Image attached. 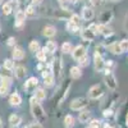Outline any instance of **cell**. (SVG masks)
<instances>
[{"instance_id":"34","label":"cell","mask_w":128,"mask_h":128,"mask_svg":"<svg viewBox=\"0 0 128 128\" xmlns=\"http://www.w3.org/2000/svg\"><path fill=\"white\" fill-rule=\"evenodd\" d=\"M28 49H30V51H32V52H37V51L40 50V42H38L37 40H32V41L30 42V45H28Z\"/></svg>"},{"instance_id":"56","label":"cell","mask_w":128,"mask_h":128,"mask_svg":"<svg viewBox=\"0 0 128 128\" xmlns=\"http://www.w3.org/2000/svg\"><path fill=\"white\" fill-rule=\"evenodd\" d=\"M112 128H113V127H112Z\"/></svg>"},{"instance_id":"49","label":"cell","mask_w":128,"mask_h":128,"mask_svg":"<svg viewBox=\"0 0 128 128\" xmlns=\"http://www.w3.org/2000/svg\"><path fill=\"white\" fill-rule=\"evenodd\" d=\"M58 2H59V4H60V5H68L69 0H58Z\"/></svg>"},{"instance_id":"47","label":"cell","mask_w":128,"mask_h":128,"mask_svg":"<svg viewBox=\"0 0 128 128\" xmlns=\"http://www.w3.org/2000/svg\"><path fill=\"white\" fill-rule=\"evenodd\" d=\"M114 66H115L114 60H108V62H105V67H106V69H110V68H113Z\"/></svg>"},{"instance_id":"6","label":"cell","mask_w":128,"mask_h":128,"mask_svg":"<svg viewBox=\"0 0 128 128\" xmlns=\"http://www.w3.org/2000/svg\"><path fill=\"white\" fill-rule=\"evenodd\" d=\"M52 74L59 80L63 76V59L62 56H56L54 59V64H52Z\"/></svg>"},{"instance_id":"25","label":"cell","mask_w":128,"mask_h":128,"mask_svg":"<svg viewBox=\"0 0 128 128\" xmlns=\"http://www.w3.org/2000/svg\"><path fill=\"white\" fill-rule=\"evenodd\" d=\"M24 14H26V18H35L37 16V12H36V8L35 5H28L26 9H24Z\"/></svg>"},{"instance_id":"2","label":"cell","mask_w":128,"mask_h":128,"mask_svg":"<svg viewBox=\"0 0 128 128\" xmlns=\"http://www.w3.org/2000/svg\"><path fill=\"white\" fill-rule=\"evenodd\" d=\"M70 87H72V82L70 81H67L66 83H63L62 86L59 87V90L56 91V94L54 96L56 105H62L63 101L67 99V96H68V94L70 91Z\"/></svg>"},{"instance_id":"18","label":"cell","mask_w":128,"mask_h":128,"mask_svg":"<svg viewBox=\"0 0 128 128\" xmlns=\"http://www.w3.org/2000/svg\"><path fill=\"white\" fill-rule=\"evenodd\" d=\"M44 49L49 52L50 55H54L55 52H56V50H58V45H56V42H55V41H48Z\"/></svg>"},{"instance_id":"19","label":"cell","mask_w":128,"mask_h":128,"mask_svg":"<svg viewBox=\"0 0 128 128\" xmlns=\"http://www.w3.org/2000/svg\"><path fill=\"white\" fill-rule=\"evenodd\" d=\"M42 35L45 37H54L56 35V28L54 26H45L44 27V31H42Z\"/></svg>"},{"instance_id":"24","label":"cell","mask_w":128,"mask_h":128,"mask_svg":"<svg viewBox=\"0 0 128 128\" xmlns=\"http://www.w3.org/2000/svg\"><path fill=\"white\" fill-rule=\"evenodd\" d=\"M36 58H37L38 62L46 63V60H48V58H49V52H48L45 49H40V50L36 52Z\"/></svg>"},{"instance_id":"41","label":"cell","mask_w":128,"mask_h":128,"mask_svg":"<svg viewBox=\"0 0 128 128\" xmlns=\"http://www.w3.org/2000/svg\"><path fill=\"white\" fill-rule=\"evenodd\" d=\"M119 45H120V49H122L123 52H124V51H128V40H127V38L119 41Z\"/></svg>"},{"instance_id":"14","label":"cell","mask_w":128,"mask_h":128,"mask_svg":"<svg viewBox=\"0 0 128 128\" xmlns=\"http://www.w3.org/2000/svg\"><path fill=\"white\" fill-rule=\"evenodd\" d=\"M95 17V12H94V9L90 8V6H84L82 9V13H81V18L83 20H92Z\"/></svg>"},{"instance_id":"50","label":"cell","mask_w":128,"mask_h":128,"mask_svg":"<svg viewBox=\"0 0 128 128\" xmlns=\"http://www.w3.org/2000/svg\"><path fill=\"white\" fill-rule=\"evenodd\" d=\"M124 28H126L127 32H128V13H127V16H126V20H124Z\"/></svg>"},{"instance_id":"51","label":"cell","mask_w":128,"mask_h":128,"mask_svg":"<svg viewBox=\"0 0 128 128\" xmlns=\"http://www.w3.org/2000/svg\"><path fill=\"white\" fill-rule=\"evenodd\" d=\"M69 2H70L72 4H77V3H78V0H69Z\"/></svg>"},{"instance_id":"42","label":"cell","mask_w":128,"mask_h":128,"mask_svg":"<svg viewBox=\"0 0 128 128\" xmlns=\"http://www.w3.org/2000/svg\"><path fill=\"white\" fill-rule=\"evenodd\" d=\"M87 28H88L90 31H92L94 34H99V24H98V23H91Z\"/></svg>"},{"instance_id":"53","label":"cell","mask_w":128,"mask_h":128,"mask_svg":"<svg viewBox=\"0 0 128 128\" xmlns=\"http://www.w3.org/2000/svg\"><path fill=\"white\" fill-rule=\"evenodd\" d=\"M126 120H127V126H128V114H127V119Z\"/></svg>"},{"instance_id":"20","label":"cell","mask_w":128,"mask_h":128,"mask_svg":"<svg viewBox=\"0 0 128 128\" xmlns=\"http://www.w3.org/2000/svg\"><path fill=\"white\" fill-rule=\"evenodd\" d=\"M20 123H22V118H20V115H18L16 113L9 115V124L12 127H18Z\"/></svg>"},{"instance_id":"31","label":"cell","mask_w":128,"mask_h":128,"mask_svg":"<svg viewBox=\"0 0 128 128\" xmlns=\"http://www.w3.org/2000/svg\"><path fill=\"white\" fill-rule=\"evenodd\" d=\"M73 46L70 42H64V44L62 45V52L63 54H72V51H73Z\"/></svg>"},{"instance_id":"23","label":"cell","mask_w":128,"mask_h":128,"mask_svg":"<svg viewBox=\"0 0 128 128\" xmlns=\"http://www.w3.org/2000/svg\"><path fill=\"white\" fill-rule=\"evenodd\" d=\"M69 74H70V77L73 80H78V78L82 77V69L80 67H77V66H73L70 68V70H69Z\"/></svg>"},{"instance_id":"28","label":"cell","mask_w":128,"mask_h":128,"mask_svg":"<svg viewBox=\"0 0 128 128\" xmlns=\"http://www.w3.org/2000/svg\"><path fill=\"white\" fill-rule=\"evenodd\" d=\"M54 83H55V76H54V74H49L48 77L44 78V84L46 87H52V86H54Z\"/></svg>"},{"instance_id":"36","label":"cell","mask_w":128,"mask_h":128,"mask_svg":"<svg viewBox=\"0 0 128 128\" xmlns=\"http://www.w3.org/2000/svg\"><path fill=\"white\" fill-rule=\"evenodd\" d=\"M70 22L72 23H74V24H76V26H78V27H81V23H82V18H81V16H78V14H72L70 16Z\"/></svg>"},{"instance_id":"30","label":"cell","mask_w":128,"mask_h":128,"mask_svg":"<svg viewBox=\"0 0 128 128\" xmlns=\"http://www.w3.org/2000/svg\"><path fill=\"white\" fill-rule=\"evenodd\" d=\"M3 68L4 69H8V70H14V68H16L14 60L13 59H5L4 63H3Z\"/></svg>"},{"instance_id":"16","label":"cell","mask_w":128,"mask_h":128,"mask_svg":"<svg viewBox=\"0 0 128 128\" xmlns=\"http://www.w3.org/2000/svg\"><path fill=\"white\" fill-rule=\"evenodd\" d=\"M14 77L17 80H23L26 77V74H27V68L24 66H17L14 68Z\"/></svg>"},{"instance_id":"55","label":"cell","mask_w":128,"mask_h":128,"mask_svg":"<svg viewBox=\"0 0 128 128\" xmlns=\"http://www.w3.org/2000/svg\"><path fill=\"white\" fill-rule=\"evenodd\" d=\"M0 31H2V27H0Z\"/></svg>"},{"instance_id":"26","label":"cell","mask_w":128,"mask_h":128,"mask_svg":"<svg viewBox=\"0 0 128 128\" xmlns=\"http://www.w3.org/2000/svg\"><path fill=\"white\" fill-rule=\"evenodd\" d=\"M35 98H36V100L40 102V101H44V100H46V91L44 90V88H37L36 91H35Z\"/></svg>"},{"instance_id":"15","label":"cell","mask_w":128,"mask_h":128,"mask_svg":"<svg viewBox=\"0 0 128 128\" xmlns=\"http://www.w3.org/2000/svg\"><path fill=\"white\" fill-rule=\"evenodd\" d=\"M81 37H82V40H84V41L91 42V41L95 40L96 34H94V32L90 31L88 28H82V31H81Z\"/></svg>"},{"instance_id":"44","label":"cell","mask_w":128,"mask_h":128,"mask_svg":"<svg viewBox=\"0 0 128 128\" xmlns=\"http://www.w3.org/2000/svg\"><path fill=\"white\" fill-rule=\"evenodd\" d=\"M102 115L105 116V118H110V116L113 115V110H112L110 108H108V109H104V110H102Z\"/></svg>"},{"instance_id":"12","label":"cell","mask_w":128,"mask_h":128,"mask_svg":"<svg viewBox=\"0 0 128 128\" xmlns=\"http://www.w3.org/2000/svg\"><path fill=\"white\" fill-rule=\"evenodd\" d=\"M94 67H95V69L98 72H101L105 68V60H104V58L101 55H99V54H96V52L94 54Z\"/></svg>"},{"instance_id":"13","label":"cell","mask_w":128,"mask_h":128,"mask_svg":"<svg viewBox=\"0 0 128 128\" xmlns=\"http://www.w3.org/2000/svg\"><path fill=\"white\" fill-rule=\"evenodd\" d=\"M24 58V49L22 46H14L12 51V59L13 60H22Z\"/></svg>"},{"instance_id":"10","label":"cell","mask_w":128,"mask_h":128,"mask_svg":"<svg viewBox=\"0 0 128 128\" xmlns=\"http://www.w3.org/2000/svg\"><path fill=\"white\" fill-rule=\"evenodd\" d=\"M72 14H73V13H70V10L56 9V10H54V13H52V17L56 18V19H59V20H69Z\"/></svg>"},{"instance_id":"29","label":"cell","mask_w":128,"mask_h":128,"mask_svg":"<svg viewBox=\"0 0 128 128\" xmlns=\"http://www.w3.org/2000/svg\"><path fill=\"white\" fill-rule=\"evenodd\" d=\"M74 122H76V119H74V116L70 115V114L66 115V118H64V126L67 128H72L74 126Z\"/></svg>"},{"instance_id":"8","label":"cell","mask_w":128,"mask_h":128,"mask_svg":"<svg viewBox=\"0 0 128 128\" xmlns=\"http://www.w3.org/2000/svg\"><path fill=\"white\" fill-rule=\"evenodd\" d=\"M87 55V49L84 48L83 45H77L76 48L73 49V51H72V56H73V59L74 60H80V59H82L83 56H86Z\"/></svg>"},{"instance_id":"11","label":"cell","mask_w":128,"mask_h":128,"mask_svg":"<svg viewBox=\"0 0 128 128\" xmlns=\"http://www.w3.org/2000/svg\"><path fill=\"white\" fill-rule=\"evenodd\" d=\"M113 12L112 10H104V12L100 14L99 17V24H105V26H108L112 20H113Z\"/></svg>"},{"instance_id":"7","label":"cell","mask_w":128,"mask_h":128,"mask_svg":"<svg viewBox=\"0 0 128 128\" xmlns=\"http://www.w3.org/2000/svg\"><path fill=\"white\" fill-rule=\"evenodd\" d=\"M102 95H104V90L100 84H94V86L90 87V90H88V98L92 99V100L100 99Z\"/></svg>"},{"instance_id":"52","label":"cell","mask_w":128,"mask_h":128,"mask_svg":"<svg viewBox=\"0 0 128 128\" xmlns=\"http://www.w3.org/2000/svg\"><path fill=\"white\" fill-rule=\"evenodd\" d=\"M0 128H3V122H2V118H0Z\"/></svg>"},{"instance_id":"21","label":"cell","mask_w":128,"mask_h":128,"mask_svg":"<svg viewBox=\"0 0 128 128\" xmlns=\"http://www.w3.org/2000/svg\"><path fill=\"white\" fill-rule=\"evenodd\" d=\"M91 119V113L88 110H81V113L78 114V122L80 123H87Z\"/></svg>"},{"instance_id":"37","label":"cell","mask_w":128,"mask_h":128,"mask_svg":"<svg viewBox=\"0 0 128 128\" xmlns=\"http://www.w3.org/2000/svg\"><path fill=\"white\" fill-rule=\"evenodd\" d=\"M9 92V86L4 83H0V96H6Z\"/></svg>"},{"instance_id":"3","label":"cell","mask_w":128,"mask_h":128,"mask_svg":"<svg viewBox=\"0 0 128 128\" xmlns=\"http://www.w3.org/2000/svg\"><path fill=\"white\" fill-rule=\"evenodd\" d=\"M104 81L106 87L112 91H115L116 87H118V81H116V77L114 76V73L110 69H105L104 70Z\"/></svg>"},{"instance_id":"35","label":"cell","mask_w":128,"mask_h":128,"mask_svg":"<svg viewBox=\"0 0 128 128\" xmlns=\"http://www.w3.org/2000/svg\"><path fill=\"white\" fill-rule=\"evenodd\" d=\"M13 72L12 70H8V69H4L3 70L0 69V78H9V80H13Z\"/></svg>"},{"instance_id":"43","label":"cell","mask_w":128,"mask_h":128,"mask_svg":"<svg viewBox=\"0 0 128 128\" xmlns=\"http://www.w3.org/2000/svg\"><path fill=\"white\" fill-rule=\"evenodd\" d=\"M6 45H8V46H12V48L17 46V40H16V37H9L8 41H6Z\"/></svg>"},{"instance_id":"1","label":"cell","mask_w":128,"mask_h":128,"mask_svg":"<svg viewBox=\"0 0 128 128\" xmlns=\"http://www.w3.org/2000/svg\"><path fill=\"white\" fill-rule=\"evenodd\" d=\"M30 108H31V114L35 118L36 122H38V123L42 124L48 119V115H46L44 108H42L41 104L36 100L35 96H32V98L30 99Z\"/></svg>"},{"instance_id":"38","label":"cell","mask_w":128,"mask_h":128,"mask_svg":"<svg viewBox=\"0 0 128 128\" xmlns=\"http://www.w3.org/2000/svg\"><path fill=\"white\" fill-rule=\"evenodd\" d=\"M78 64H80V68H81V67H88V64H90L88 55H86V56H83L82 59H80V60H78Z\"/></svg>"},{"instance_id":"54","label":"cell","mask_w":128,"mask_h":128,"mask_svg":"<svg viewBox=\"0 0 128 128\" xmlns=\"http://www.w3.org/2000/svg\"><path fill=\"white\" fill-rule=\"evenodd\" d=\"M3 4V0H0V5H2Z\"/></svg>"},{"instance_id":"9","label":"cell","mask_w":128,"mask_h":128,"mask_svg":"<svg viewBox=\"0 0 128 128\" xmlns=\"http://www.w3.org/2000/svg\"><path fill=\"white\" fill-rule=\"evenodd\" d=\"M16 22H14V27L16 28H22L24 22H26V14H24V10L22 9H18L16 12Z\"/></svg>"},{"instance_id":"48","label":"cell","mask_w":128,"mask_h":128,"mask_svg":"<svg viewBox=\"0 0 128 128\" xmlns=\"http://www.w3.org/2000/svg\"><path fill=\"white\" fill-rule=\"evenodd\" d=\"M32 2V5H40L42 3V0H31Z\"/></svg>"},{"instance_id":"46","label":"cell","mask_w":128,"mask_h":128,"mask_svg":"<svg viewBox=\"0 0 128 128\" xmlns=\"http://www.w3.org/2000/svg\"><path fill=\"white\" fill-rule=\"evenodd\" d=\"M27 128H42V124L38 123V122H35V123H31L27 126Z\"/></svg>"},{"instance_id":"4","label":"cell","mask_w":128,"mask_h":128,"mask_svg":"<svg viewBox=\"0 0 128 128\" xmlns=\"http://www.w3.org/2000/svg\"><path fill=\"white\" fill-rule=\"evenodd\" d=\"M88 104V99L87 98H76V99H73L70 105H69V108L70 110H74V112H77V110H84V108L87 106Z\"/></svg>"},{"instance_id":"17","label":"cell","mask_w":128,"mask_h":128,"mask_svg":"<svg viewBox=\"0 0 128 128\" xmlns=\"http://www.w3.org/2000/svg\"><path fill=\"white\" fill-rule=\"evenodd\" d=\"M9 104L12 106H19L22 104V96H20L18 92H13L9 96Z\"/></svg>"},{"instance_id":"40","label":"cell","mask_w":128,"mask_h":128,"mask_svg":"<svg viewBox=\"0 0 128 128\" xmlns=\"http://www.w3.org/2000/svg\"><path fill=\"white\" fill-rule=\"evenodd\" d=\"M88 128H101V122L99 119H92L90 122V126Z\"/></svg>"},{"instance_id":"5","label":"cell","mask_w":128,"mask_h":128,"mask_svg":"<svg viewBox=\"0 0 128 128\" xmlns=\"http://www.w3.org/2000/svg\"><path fill=\"white\" fill-rule=\"evenodd\" d=\"M37 86H38V78L37 77H30L28 80H26L23 87H24V91L27 94H35V91L37 90Z\"/></svg>"},{"instance_id":"22","label":"cell","mask_w":128,"mask_h":128,"mask_svg":"<svg viewBox=\"0 0 128 128\" xmlns=\"http://www.w3.org/2000/svg\"><path fill=\"white\" fill-rule=\"evenodd\" d=\"M99 34L105 36V37H110L113 35V30L109 26H105V24H99Z\"/></svg>"},{"instance_id":"39","label":"cell","mask_w":128,"mask_h":128,"mask_svg":"<svg viewBox=\"0 0 128 128\" xmlns=\"http://www.w3.org/2000/svg\"><path fill=\"white\" fill-rule=\"evenodd\" d=\"M95 50H96V51H95L96 54H99V55H101V56L104 58L105 50H106V48H105L104 45H101V44H100V45H98V46H96V49H95Z\"/></svg>"},{"instance_id":"27","label":"cell","mask_w":128,"mask_h":128,"mask_svg":"<svg viewBox=\"0 0 128 128\" xmlns=\"http://www.w3.org/2000/svg\"><path fill=\"white\" fill-rule=\"evenodd\" d=\"M108 49L110 50V52H113L114 55H119L122 54V49H120V45H119V42H114V44H112L110 46H108Z\"/></svg>"},{"instance_id":"33","label":"cell","mask_w":128,"mask_h":128,"mask_svg":"<svg viewBox=\"0 0 128 128\" xmlns=\"http://www.w3.org/2000/svg\"><path fill=\"white\" fill-rule=\"evenodd\" d=\"M66 30L68 31V32H70V34H76V32L80 30V27L78 26H76L74 23H72L70 20H67V24H66Z\"/></svg>"},{"instance_id":"32","label":"cell","mask_w":128,"mask_h":128,"mask_svg":"<svg viewBox=\"0 0 128 128\" xmlns=\"http://www.w3.org/2000/svg\"><path fill=\"white\" fill-rule=\"evenodd\" d=\"M3 14L4 16H10V14H12V12H13V6H12V4H10L9 2H6L5 4H3Z\"/></svg>"},{"instance_id":"45","label":"cell","mask_w":128,"mask_h":128,"mask_svg":"<svg viewBox=\"0 0 128 128\" xmlns=\"http://www.w3.org/2000/svg\"><path fill=\"white\" fill-rule=\"evenodd\" d=\"M102 2L104 0H90V3H91L92 6H100L102 4Z\"/></svg>"}]
</instances>
